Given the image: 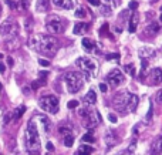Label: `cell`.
Listing matches in <instances>:
<instances>
[{
	"instance_id": "f6af8a7d",
	"label": "cell",
	"mask_w": 162,
	"mask_h": 155,
	"mask_svg": "<svg viewBox=\"0 0 162 155\" xmlns=\"http://www.w3.org/2000/svg\"><path fill=\"white\" fill-rule=\"evenodd\" d=\"M107 58L109 60V58H118V54H108Z\"/></svg>"
},
{
	"instance_id": "484cf974",
	"label": "cell",
	"mask_w": 162,
	"mask_h": 155,
	"mask_svg": "<svg viewBox=\"0 0 162 155\" xmlns=\"http://www.w3.org/2000/svg\"><path fill=\"white\" fill-rule=\"evenodd\" d=\"M83 46L86 47L87 50H94L95 48V43L91 39H83Z\"/></svg>"
},
{
	"instance_id": "603a6c76",
	"label": "cell",
	"mask_w": 162,
	"mask_h": 155,
	"mask_svg": "<svg viewBox=\"0 0 162 155\" xmlns=\"http://www.w3.org/2000/svg\"><path fill=\"white\" fill-rule=\"evenodd\" d=\"M158 32H159V24L156 22L151 23V24L147 27V33H149V34H156Z\"/></svg>"
},
{
	"instance_id": "9c48e42d",
	"label": "cell",
	"mask_w": 162,
	"mask_h": 155,
	"mask_svg": "<svg viewBox=\"0 0 162 155\" xmlns=\"http://www.w3.org/2000/svg\"><path fill=\"white\" fill-rule=\"evenodd\" d=\"M124 74L119 71V70H112V71H109V74L107 76V81L109 86H112V87H118L119 84H122L124 83Z\"/></svg>"
},
{
	"instance_id": "44dd1931",
	"label": "cell",
	"mask_w": 162,
	"mask_h": 155,
	"mask_svg": "<svg viewBox=\"0 0 162 155\" xmlns=\"http://www.w3.org/2000/svg\"><path fill=\"white\" fill-rule=\"evenodd\" d=\"M137 24H138V16H137V14H132V16H131V20H130V27H128L130 33H134V32L137 30Z\"/></svg>"
},
{
	"instance_id": "d6a6232c",
	"label": "cell",
	"mask_w": 162,
	"mask_h": 155,
	"mask_svg": "<svg viewBox=\"0 0 162 155\" xmlns=\"http://www.w3.org/2000/svg\"><path fill=\"white\" fill-rule=\"evenodd\" d=\"M128 6H130L131 10H135V9L138 7V3H137L135 0H132V1H130V4H128Z\"/></svg>"
},
{
	"instance_id": "3957f363",
	"label": "cell",
	"mask_w": 162,
	"mask_h": 155,
	"mask_svg": "<svg viewBox=\"0 0 162 155\" xmlns=\"http://www.w3.org/2000/svg\"><path fill=\"white\" fill-rule=\"evenodd\" d=\"M78 115L81 117L83 125L86 127L87 130L95 128L100 124V121H101V117H100L98 111L94 110V108H81V110L78 111Z\"/></svg>"
},
{
	"instance_id": "2e32d148",
	"label": "cell",
	"mask_w": 162,
	"mask_h": 155,
	"mask_svg": "<svg viewBox=\"0 0 162 155\" xmlns=\"http://www.w3.org/2000/svg\"><path fill=\"white\" fill-rule=\"evenodd\" d=\"M16 24L11 22V20H7V22H4L1 24V27H0V33L1 34H7V33H13V27H14Z\"/></svg>"
},
{
	"instance_id": "30bf717a",
	"label": "cell",
	"mask_w": 162,
	"mask_h": 155,
	"mask_svg": "<svg viewBox=\"0 0 162 155\" xmlns=\"http://www.w3.org/2000/svg\"><path fill=\"white\" fill-rule=\"evenodd\" d=\"M53 3L58 9H64V10H71L74 7L73 0H53Z\"/></svg>"
},
{
	"instance_id": "9a60e30c",
	"label": "cell",
	"mask_w": 162,
	"mask_h": 155,
	"mask_svg": "<svg viewBox=\"0 0 162 155\" xmlns=\"http://www.w3.org/2000/svg\"><path fill=\"white\" fill-rule=\"evenodd\" d=\"M138 102H140V98H138V95H135V94H131V95H130V101H128V107H127V108H130L131 112H135L137 107H138Z\"/></svg>"
},
{
	"instance_id": "8fae6325",
	"label": "cell",
	"mask_w": 162,
	"mask_h": 155,
	"mask_svg": "<svg viewBox=\"0 0 162 155\" xmlns=\"http://www.w3.org/2000/svg\"><path fill=\"white\" fill-rule=\"evenodd\" d=\"M37 118H39V121L41 122V127H43V131L46 134L51 133V128H53V124H51V121L47 118V117H43V115H36Z\"/></svg>"
},
{
	"instance_id": "d6986e66",
	"label": "cell",
	"mask_w": 162,
	"mask_h": 155,
	"mask_svg": "<svg viewBox=\"0 0 162 155\" xmlns=\"http://www.w3.org/2000/svg\"><path fill=\"white\" fill-rule=\"evenodd\" d=\"M24 112H26V107H24V105H20V107H17V108L14 110V112L11 114V118H13L14 121H17V120L22 118Z\"/></svg>"
},
{
	"instance_id": "277c9868",
	"label": "cell",
	"mask_w": 162,
	"mask_h": 155,
	"mask_svg": "<svg viewBox=\"0 0 162 155\" xmlns=\"http://www.w3.org/2000/svg\"><path fill=\"white\" fill-rule=\"evenodd\" d=\"M64 81L68 93H71V94L78 93L84 86V78L81 77V74H78V73H67L64 76Z\"/></svg>"
},
{
	"instance_id": "4316f807",
	"label": "cell",
	"mask_w": 162,
	"mask_h": 155,
	"mask_svg": "<svg viewBox=\"0 0 162 155\" xmlns=\"http://www.w3.org/2000/svg\"><path fill=\"white\" fill-rule=\"evenodd\" d=\"M73 142H74V137L73 135H65V138H64V145L65 147H71L73 145Z\"/></svg>"
},
{
	"instance_id": "7dc6e473",
	"label": "cell",
	"mask_w": 162,
	"mask_h": 155,
	"mask_svg": "<svg viewBox=\"0 0 162 155\" xmlns=\"http://www.w3.org/2000/svg\"><path fill=\"white\" fill-rule=\"evenodd\" d=\"M0 16H1V6H0Z\"/></svg>"
},
{
	"instance_id": "1f68e13d",
	"label": "cell",
	"mask_w": 162,
	"mask_h": 155,
	"mask_svg": "<svg viewBox=\"0 0 162 155\" xmlns=\"http://www.w3.org/2000/svg\"><path fill=\"white\" fill-rule=\"evenodd\" d=\"M60 134H61V135H68V134H70V130H68V128H65V127H61V128H60Z\"/></svg>"
},
{
	"instance_id": "83f0119b",
	"label": "cell",
	"mask_w": 162,
	"mask_h": 155,
	"mask_svg": "<svg viewBox=\"0 0 162 155\" xmlns=\"http://www.w3.org/2000/svg\"><path fill=\"white\" fill-rule=\"evenodd\" d=\"M81 140H83V142H94V137H93V134L91 133L84 134Z\"/></svg>"
},
{
	"instance_id": "4fadbf2b",
	"label": "cell",
	"mask_w": 162,
	"mask_h": 155,
	"mask_svg": "<svg viewBox=\"0 0 162 155\" xmlns=\"http://www.w3.org/2000/svg\"><path fill=\"white\" fill-rule=\"evenodd\" d=\"M151 80L154 84H161L162 83V70L161 68H152L151 70Z\"/></svg>"
},
{
	"instance_id": "f1b7e54d",
	"label": "cell",
	"mask_w": 162,
	"mask_h": 155,
	"mask_svg": "<svg viewBox=\"0 0 162 155\" xmlns=\"http://www.w3.org/2000/svg\"><path fill=\"white\" fill-rule=\"evenodd\" d=\"M135 147H137V141H135V140H132V141H131V145L128 147V149H127V152L132 154V152L135 151Z\"/></svg>"
},
{
	"instance_id": "8d00e7d4",
	"label": "cell",
	"mask_w": 162,
	"mask_h": 155,
	"mask_svg": "<svg viewBox=\"0 0 162 155\" xmlns=\"http://www.w3.org/2000/svg\"><path fill=\"white\" fill-rule=\"evenodd\" d=\"M100 90H101L102 93H107V91H108L107 84H105V83H101V84H100Z\"/></svg>"
},
{
	"instance_id": "d590c367",
	"label": "cell",
	"mask_w": 162,
	"mask_h": 155,
	"mask_svg": "<svg viewBox=\"0 0 162 155\" xmlns=\"http://www.w3.org/2000/svg\"><path fill=\"white\" fill-rule=\"evenodd\" d=\"M39 63H40V64H41L43 67H48V66H50L48 60H44V58H40V60H39Z\"/></svg>"
},
{
	"instance_id": "d4e9b609",
	"label": "cell",
	"mask_w": 162,
	"mask_h": 155,
	"mask_svg": "<svg viewBox=\"0 0 162 155\" xmlns=\"http://www.w3.org/2000/svg\"><path fill=\"white\" fill-rule=\"evenodd\" d=\"M93 151H94V147H91V145H87V144L81 145V147L78 148V152H80V154H91Z\"/></svg>"
},
{
	"instance_id": "836d02e7",
	"label": "cell",
	"mask_w": 162,
	"mask_h": 155,
	"mask_svg": "<svg viewBox=\"0 0 162 155\" xmlns=\"http://www.w3.org/2000/svg\"><path fill=\"white\" fill-rule=\"evenodd\" d=\"M87 1L93 6H101V0H87Z\"/></svg>"
},
{
	"instance_id": "74e56055",
	"label": "cell",
	"mask_w": 162,
	"mask_h": 155,
	"mask_svg": "<svg viewBox=\"0 0 162 155\" xmlns=\"http://www.w3.org/2000/svg\"><path fill=\"white\" fill-rule=\"evenodd\" d=\"M108 120L111 122H117L118 120H117V115H114V114H108Z\"/></svg>"
},
{
	"instance_id": "7c38bea8",
	"label": "cell",
	"mask_w": 162,
	"mask_h": 155,
	"mask_svg": "<svg viewBox=\"0 0 162 155\" xmlns=\"http://www.w3.org/2000/svg\"><path fill=\"white\" fill-rule=\"evenodd\" d=\"M151 152H154V154L162 152V134L158 135V137L154 140V142L151 144Z\"/></svg>"
},
{
	"instance_id": "681fc988",
	"label": "cell",
	"mask_w": 162,
	"mask_h": 155,
	"mask_svg": "<svg viewBox=\"0 0 162 155\" xmlns=\"http://www.w3.org/2000/svg\"><path fill=\"white\" fill-rule=\"evenodd\" d=\"M0 91H1V84H0Z\"/></svg>"
},
{
	"instance_id": "e575fe53",
	"label": "cell",
	"mask_w": 162,
	"mask_h": 155,
	"mask_svg": "<svg viewBox=\"0 0 162 155\" xmlns=\"http://www.w3.org/2000/svg\"><path fill=\"white\" fill-rule=\"evenodd\" d=\"M84 14H86V11L83 10V9H77V10H76V16H77V17H83Z\"/></svg>"
},
{
	"instance_id": "60d3db41",
	"label": "cell",
	"mask_w": 162,
	"mask_h": 155,
	"mask_svg": "<svg viewBox=\"0 0 162 155\" xmlns=\"http://www.w3.org/2000/svg\"><path fill=\"white\" fill-rule=\"evenodd\" d=\"M47 149H48L50 152H53V151H54V145L51 144V142H47Z\"/></svg>"
},
{
	"instance_id": "f35d334b",
	"label": "cell",
	"mask_w": 162,
	"mask_h": 155,
	"mask_svg": "<svg viewBox=\"0 0 162 155\" xmlns=\"http://www.w3.org/2000/svg\"><path fill=\"white\" fill-rule=\"evenodd\" d=\"M6 4H9L10 9H16V7H17V4H16L14 1H11V0H6Z\"/></svg>"
},
{
	"instance_id": "bcb514c9",
	"label": "cell",
	"mask_w": 162,
	"mask_h": 155,
	"mask_svg": "<svg viewBox=\"0 0 162 155\" xmlns=\"http://www.w3.org/2000/svg\"><path fill=\"white\" fill-rule=\"evenodd\" d=\"M7 63H9L10 66H13V58H11V57H9V58H7Z\"/></svg>"
},
{
	"instance_id": "7402d4cb",
	"label": "cell",
	"mask_w": 162,
	"mask_h": 155,
	"mask_svg": "<svg viewBox=\"0 0 162 155\" xmlns=\"http://www.w3.org/2000/svg\"><path fill=\"white\" fill-rule=\"evenodd\" d=\"M100 11H101V14H102V16H111V13H112V6L104 3V4L100 7Z\"/></svg>"
},
{
	"instance_id": "5bb4252c",
	"label": "cell",
	"mask_w": 162,
	"mask_h": 155,
	"mask_svg": "<svg viewBox=\"0 0 162 155\" xmlns=\"http://www.w3.org/2000/svg\"><path fill=\"white\" fill-rule=\"evenodd\" d=\"M95 101H97V93L91 88L86 94V97H84V102H86L87 105H93V104H95Z\"/></svg>"
},
{
	"instance_id": "ffe728a7",
	"label": "cell",
	"mask_w": 162,
	"mask_h": 155,
	"mask_svg": "<svg viewBox=\"0 0 162 155\" xmlns=\"http://www.w3.org/2000/svg\"><path fill=\"white\" fill-rule=\"evenodd\" d=\"M155 54V51H154V48L152 47H142L140 50V55L142 58H148V57H152V55Z\"/></svg>"
},
{
	"instance_id": "f546056e",
	"label": "cell",
	"mask_w": 162,
	"mask_h": 155,
	"mask_svg": "<svg viewBox=\"0 0 162 155\" xmlns=\"http://www.w3.org/2000/svg\"><path fill=\"white\" fill-rule=\"evenodd\" d=\"M67 107L71 110V108H77L78 107V101L77 100H73V101H68V104H67Z\"/></svg>"
},
{
	"instance_id": "7bdbcfd3",
	"label": "cell",
	"mask_w": 162,
	"mask_h": 155,
	"mask_svg": "<svg viewBox=\"0 0 162 155\" xmlns=\"http://www.w3.org/2000/svg\"><path fill=\"white\" fill-rule=\"evenodd\" d=\"M151 117H152V108H151V105H149V111L147 114V120H151Z\"/></svg>"
},
{
	"instance_id": "ba28073f",
	"label": "cell",
	"mask_w": 162,
	"mask_h": 155,
	"mask_svg": "<svg viewBox=\"0 0 162 155\" xmlns=\"http://www.w3.org/2000/svg\"><path fill=\"white\" fill-rule=\"evenodd\" d=\"M130 95H131V94L128 93V91H122V93L117 94V95L114 97V100H112V102H114V107H115L118 111L124 112V108H127V107H128Z\"/></svg>"
},
{
	"instance_id": "b9f144b4",
	"label": "cell",
	"mask_w": 162,
	"mask_h": 155,
	"mask_svg": "<svg viewBox=\"0 0 162 155\" xmlns=\"http://www.w3.org/2000/svg\"><path fill=\"white\" fill-rule=\"evenodd\" d=\"M11 118V114H6V117H4V124H7V122L10 121Z\"/></svg>"
},
{
	"instance_id": "8992f818",
	"label": "cell",
	"mask_w": 162,
	"mask_h": 155,
	"mask_svg": "<svg viewBox=\"0 0 162 155\" xmlns=\"http://www.w3.org/2000/svg\"><path fill=\"white\" fill-rule=\"evenodd\" d=\"M46 29L50 34H61L65 29V23L58 16H50L46 20Z\"/></svg>"
},
{
	"instance_id": "ac0fdd59",
	"label": "cell",
	"mask_w": 162,
	"mask_h": 155,
	"mask_svg": "<svg viewBox=\"0 0 162 155\" xmlns=\"http://www.w3.org/2000/svg\"><path fill=\"white\" fill-rule=\"evenodd\" d=\"M36 6H37V7H36L37 11L44 13V11H48V9H50V1H48V0H39Z\"/></svg>"
},
{
	"instance_id": "52a82bcc",
	"label": "cell",
	"mask_w": 162,
	"mask_h": 155,
	"mask_svg": "<svg viewBox=\"0 0 162 155\" xmlns=\"http://www.w3.org/2000/svg\"><path fill=\"white\" fill-rule=\"evenodd\" d=\"M39 105L46 112L57 114V111H58V98L55 95H43L39 100Z\"/></svg>"
},
{
	"instance_id": "5b68a950",
	"label": "cell",
	"mask_w": 162,
	"mask_h": 155,
	"mask_svg": "<svg viewBox=\"0 0 162 155\" xmlns=\"http://www.w3.org/2000/svg\"><path fill=\"white\" fill-rule=\"evenodd\" d=\"M76 64H77L78 68H81L83 73H86V74H88V76H93V77L97 76L98 64H97V61H94L93 58H88V57H80V58H77Z\"/></svg>"
},
{
	"instance_id": "ab89813d",
	"label": "cell",
	"mask_w": 162,
	"mask_h": 155,
	"mask_svg": "<svg viewBox=\"0 0 162 155\" xmlns=\"http://www.w3.org/2000/svg\"><path fill=\"white\" fill-rule=\"evenodd\" d=\"M155 100L158 101V102H162V90L161 91H158V94H156V98Z\"/></svg>"
},
{
	"instance_id": "c3c4849f",
	"label": "cell",
	"mask_w": 162,
	"mask_h": 155,
	"mask_svg": "<svg viewBox=\"0 0 162 155\" xmlns=\"http://www.w3.org/2000/svg\"><path fill=\"white\" fill-rule=\"evenodd\" d=\"M159 19H161V22H162V14H161V17H159Z\"/></svg>"
},
{
	"instance_id": "4dcf8cb0",
	"label": "cell",
	"mask_w": 162,
	"mask_h": 155,
	"mask_svg": "<svg viewBox=\"0 0 162 155\" xmlns=\"http://www.w3.org/2000/svg\"><path fill=\"white\" fill-rule=\"evenodd\" d=\"M27 7H29V0H20V9L27 10Z\"/></svg>"
},
{
	"instance_id": "6da1fadb",
	"label": "cell",
	"mask_w": 162,
	"mask_h": 155,
	"mask_svg": "<svg viewBox=\"0 0 162 155\" xmlns=\"http://www.w3.org/2000/svg\"><path fill=\"white\" fill-rule=\"evenodd\" d=\"M30 47L33 50H39L40 53L48 55H55V51L58 48V41L53 36H37L30 39Z\"/></svg>"
},
{
	"instance_id": "ee69618b",
	"label": "cell",
	"mask_w": 162,
	"mask_h": 155,
	"mask_svg": "<svg viewBox=\"0 0 162 155\" xmlns=\"http://www.w3.org/2000/svg\"><path fill=\"white\" fill-rule=\"evenodd\" d=\"M6 71V66L3 63H0V73H4Z\"/></svg>"
},
{
	"instance_id": "7a4b0ae2",
	"label": "cell",
	"mask_w": 162,
	"mask_h": 155,
	"mask_svg": "<svg viewBox=\"0 0 162 155\" xmlns=\"http://www.w3.org/2000/svg\"><path fill=\"white\" fill-rule=\"evenodd\" d=\"M24 140H26V148L29 152H39L40 151V137H39V131H37V125L33 120L27 124Z\"/></svg>"
},
{
	"instance_id": "cb8c5ba5",
	"label": "cell",
	"mask_w": 162,
	"mask_h": 155,
	"mask_svg": "<svg viewBox=\"0 0 162 155\" xmlns=\"http://www.w3.org/2000/svg\"><path fill=\"white\" fill-rule=\"evenodd\" d=\"M105 142H107V145L108 147H111V145L115 142V134L112 133L111 130L107 133V135H105Z\"/></svg>"
},
{
	"instance_id": "e0dca14e",
	"label": "cell",
	"mask_w": 162,
	"mask_h": 155,
	"mask_svg": "<svg viewBox=\"0 0 162 155\" xmlns=\"http://www.w3.org/2000/svg\"><path fill=\"white\" fill-rule=\"evenodd\" d=\"M88 23H77L74 26V34H86L88 32Z\"/></svg>"
}]
</instances>
